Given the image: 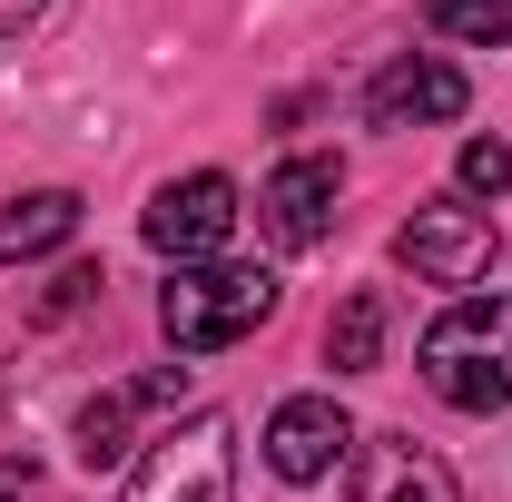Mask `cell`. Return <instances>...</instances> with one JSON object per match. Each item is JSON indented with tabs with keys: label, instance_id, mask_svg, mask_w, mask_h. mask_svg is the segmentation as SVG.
Here are the masks:
<instances>
[{
	"label": "cell",
	"instance_id": "cell-15",
	"mask_svg": "<svg viewBox=\"0 0 512 502\" xmlns=\"http://www.w3.org/2000/svg\"><path fill=\"white\" fill-rule=\"evenodd\" d=\"M99 286H109V276H99V266H60V286H50V296H40V315H69V306H89V296H99Z\"/></svg>",
	"mask_w": 512,
	"mask_h": 502
},
{
	"label": "cell",
	"instance_id": "cell-17",
	"mask_svg": "<svg viewBox=\"0 0 512 502\" xmlns=\"http://www.w3.org/2000/svg\"><path fill=\"white\" fill-rule=\"evenodd\" d=\"M40 10H50V0H0V40H20V30H30Z\"/></svg>",
	"mask_w": 512,
	"mask_h": 502
},
{
	"label": "cell",
	"instance_id": "cell-4",
	"mask_svg": "<svg viewBox=\"0 0 512 502\" xmlns=\"http://www.w3.org/2000/svg\"><path fill=\"white\" fill-rule=\"evenodd\" d=\"M138 237H148L158 256H178V266H207V256L237 237V178H217V168H197V178H168V188L148 197Z\"/></svg>",
	"mask_w": 512,
	"mask_h": 502
},
{
	"label": "cell",
	"instance_id": "cell-8",
	"mask_svg": "<svg viewBox=\"0 0 512 502\" xmlns=\"http://www.w3.org/2000/svg\"><path fill=\"white\" fill-rule=\"evenodd\" d=\"M463 99H473V79L434 50H414V60H384L375 89H365V119L375 128H434V119H463Z\"/></svg>",
	"mask_w": 512,
	"mask_h": 502
},
{
	"label": "cell",
	"instance_id": "cell-6",
	"mask_svg": "<svg viewBox=\"0 0 512 502\" xmlns=\"http://www.w3.org/2000/svg\"><path fill=\"white\" fill-rule=\"evenodd\" d=\"M345 453H355V424H345L335 394H286L266 414V473L276 483H325Z\"/></svg>",
	"mask_w": 512,
	"mask_h": 502
},
{
	"label": "cell",
	"instance_id": "cell-5",
	"mask_svg": "<svg viewBox=\"0 0 512 502\" xmlns=\"http://www.w3.org/2000/svg\"><path fill=\"white\" fill-rule=\"evenodd\" d=\"M394 256H404L424 286H473V276L493 266V217L463 207V197H434V207H414V217L394 227Z\"/></svg>",
	"mask_w": 512,
	"mask_h": 502
},
{
	"label": "cell",
	"instance_id": "cell-7",
	"mask_svg": "<svg viewBox=\"0 0 512 502\" xmlns=\"http://www.w3.org/2000/svg\"><path fill=\"white\" fill-rule=\"evenodd\" d=\"M345 502H463L453 473L414 434H355L345 453Z\"/></svg>",
	"mask_w": 512,
	"mask_h": 502
},
{
	"label": "cell",
	"instance_id": "cell-9",
	"mask_svg": "<svg viewBox=\"0 0 512 502\" xmlns=\"http://www.w3.org/2000/svg\"><path fill=\"white\" fill-rule=\"evenodd\" d=\"M335 188H345L335 158H286V168L266 178V197H256L266 237H276V247H316L325 227H335Z\"/></svg>",
	"mask_w": 512,
	"mask_h": 502
},
{
	"label": "cell",
	"instance_id": "cell-14",
	"mask_svg": "<svg viewBox=\"0 0 512 502\" xmlns=\"http://www.w3.org/2000/svg\"><path fill=\"white\" fill-rule=\"evenodd\" d=\"M453 178H463V197H503L512 188V148H503V138H463Z\"/></svg>",
	"mask_w": 512,
	"mask_h": 502
},
{
	"label": "cell",
	"instance_id": "cell-13",
	"mask_svg": "<svg viewBox=\"0 0 512 502\" xmlns=\"http://www.w3.org/2000/svg\"><path fill=\"white\" fill-rule=\"evenodd\" d=\"M424 20H434L444 40H463V50H493V40H512V0H424Z\"/></svg>",
	"mask_w": 512,
	"mask_h": 502
},
{
	"label": "cell",
	"instance_id": "cell-10",
	"mask_svg": "<svg viewBox=\"0 0 512 502\" xmlns=\"http://www.w3.org/2000/svg\"><path fill=\"white\" fill-rule=\"evenodd\" d=\"M79 237V188H30V197H0V266L20 256H50Z\"/></svg>",
	"mask_w": 512,
	"mask_h": 502
},
{
	"label": "cell",
	"instance_id": "cell-12",
	"mask_svg": "<svg viewBox=\"0 0 512 502\" xmlns=\"http://www.w3.org/2000/svg\"><path fill=\"white\" fill-rule=\"evenodd\" d=\"M128 414H138V394H99V404H89V414H79V463H89V473H119L128 463Z\"/></svg>",
	"mask_w": 512,
	"mask_h": 502
},
{
	"label": "cell",
	"instance_id": "cell-2",
	"mask_svg": "<svg viewBox=\"0 0 512 502\" xmlns=\"http://www.w3.org/2000/svg\"><path fill=\"white\" fill-rule=\"evenodd\" d=\"M276 315V276L266 266H227V256H207V266H178L168 276V296H158V325H168V345L178 355H217V345H237Z\"/></svg>",
	"mask_w": 512,
	"mask_h": 502
},
{
	"label": "cell",
	"instance_id": "cell-16",
	"mask_svg": "<svg viewBox=\"0 0 512 502\" xmlns=\"http://www.w3.org/2000/svg\"><path fill=\"white\" fill-rule=\"evenodd\" d=\"M128 394H138V404H178V394H188V365H168V375H138Z\"/></svg>",
	"mask_w": 512,
	"mask_h": 502
},
{
	"label": "cell",
	"instance_id": "cell-3",
	"mask_svg": "<svg viewBox=\"0 0 512 502\" xmlns=\"http://www.w3.org/2000/svg\"><path fill=\"white\" fill-rule=\"evenodd\" d=\"M128 502H237V424L188 414L178 434H158L128 473Z\"/></svg>",
	"mask_w": 512,
	"mask_h": 502
},
{
	"label": "cell",
	"instance_id": "cell-11",
	"mask_svg": "<svg viewBox=\"0 0 512 502\" xmlns=\"http://www.w3.org/2000/svg\"><path fill=\"white\" fill-rule=\"evenodd\" d=\"M375 355H384V286H355L335 306V325H325V365L335 375H375Z\"/></svg>",
	"mask_w": 512,
	"mask_h": 502
},
{
	"label": "cell",
	"instance_id": "cell-1",
	"mask_svg": "<svg viewBox=\"0 0 512 502\" xmlns=\"http://www.w3.org/2000/svg\"><path fill=\"white\" fill-rule=\"evenodd\" d=\"M424 384L453 414H503L512 404V296H453L424 325Z\"/></svg>",
	"mask_w": 512,
	"mask_h": 502
}]
</instances>
